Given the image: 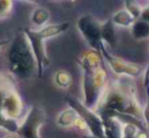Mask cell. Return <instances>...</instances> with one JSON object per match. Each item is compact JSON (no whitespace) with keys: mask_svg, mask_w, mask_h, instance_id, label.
Returning <instances> with one entry per match:
<instances>
[{"mask_svg":"<svg viewBox=\"0 0 149 138\" xmlns=\"http://www.w3.org/2000/svg\"><path fill=\"white\" fill-rule=\"evenodd\" d=\"M78 61L83 70V104L94 111L105 89L107 80V73L102 65L101 54L95 50H90L82 54Z\"/></svg>","mask_w":149,"mask_h":138,"instance_id":"1","label":"cell"},{"mask_svg":"<svg viewBox=\"0 0 149 138\" xmlns=\"http://www.w3.org/2000/svg\"><path fill=\"white\" fill-rule=\"evenodd\" d=\"M8 66L10 72L21 79H29L37 72L38 67L34 52L24 33L13 40L8 50Z\"/></svg>","mask_w":149,"mask_h":138,"instance_id":"2","label":"cell"},{"mask_svg":"<svg viewBox=\"0 0 149 138\" xmlns=\"http://www.w3.org/2000/svg\"><path fill=\"white\" fill-rule=\"evenodd\" d=\"M68 27H70V23L65 21V23H61L45 25L38 31H34V30L28 29V27H25L23 30V33L27 37L34 52V55H35L38 67V76L40 78L43 76L44 68L49 65V58L46 54L44 41L49 38L60 35L61 33L65 32L68 29Z\"/></svg>","mask_w":149,"mask_h":138,"instance_id":"3","label":"cell"},{"mask_svg":"<svg viewBox=\"0 0 149 138\" xmlns=\"http://www.w3.org/2000/svg\"><path fill=\"white\" fill-rule=\"evenodd\" d=\"M66 103L70 108L77 112L78 115L83 118L88 126V130L90 131V135H93L97 138H106L104 133V126L101 118L97 113L93 110L87 108L83 103L79 100L74 99L72 97H66Z\"/></svg>","mask_w":149,"mask_h":138,"instance_id":"4","label":"cell"},{"mask_svg":"<svg viewBox=\"0 0 149 138\" xmlns=\"http://www.w3.org/2000/svg\"><path fill=\"white\" fill-rule=\"evenodd\" d=\"M101 25L102 23L89 14L83 15L77 21V27L81 35L92 49L98 52H100V45L102 43Z\"/></svg>","mask_w":149,"mask_h":138,"instance_id":"5","label":"cell"},{"mask_svg":"<svg viewBox=\"0 0 149 138\" xmlns=\"http://www.w3.org/2000/svg\"><path fill=\"white\" fill-rule=\"evenodd\" d=\"M46 120V113L43 109L32 107L25 116L23 123L19 125L17 135L21 138H41L39 129Z\"/></svg>","mask_w":149,"mask_h":138,"instance_id":"6","label":"cell"},{"mask_svg":"<svg viewBox=\"0 0 149 138\" xmlns=\"http://www.w3.org/2000/svg\"><path fill=\"white\" fill-rule=\"evenodd\" d=\"M100 54L106 60V63L116 75L125 77H138L142 73V68L139 65L126 61L120 57L110 54L102 42L100 45Z\"/></svg>","mask_w":149,"mask_h":138,"instance_id":"7","label":"cell"},{"mask_svg":"<svg viewBox=\"0 0 149 138\" xmlns=\"http://www.w3.org/2000/svg\"><path fill=\"white\" fill-rule=\"evenodd\" d=\"M2 112L10 119L17 120L23 114L24 106L19 95L15 91H7L2 103Z\"/></svg>","mask_w":149,"mask_h":138,"instance_id":"8","label":"cell"},{"mask_svg":"<svg viewBox=\"0 0 149 138\" xmlns=\"http://www.w3.org/2000/svg\"><path fill=\"white\" fill-rule=\"evenodd\" d=\"M101 39L104 44L114 47L116 45V34L111 19H107L101 25Z\"/></svg>","mask_w":149,"mask_h":138,"instance_id":"9","label":"cell"},{"mask_svg":"<svg viewBox=\"0 0 149 138\" xmlns=\"http://www.w3.org/2000/svg\"><path fill=\"white\" fill-rule=\"evenodd\" d=\"M111 21L114 25H118V27H131L134 25L136 19L132 16V14L126 8H123L118 10L112 15Z\"/></svg>","mask_w":149,"mask_h":138,"instance_id":"10","label":"cell"},{"mask_svg":"<svg viewBox=\"0 0 149 138\" xmlns=\"http://www.w3.org/2000/svg\"><path fill=\"white\" fill-rule=\"evenodd\" d=\"M131 35L135 40H146L149 38V23L143 19H138L131 27Z\"/></svg>","mask_w":149,"mask_h":138,"instance_id":"11","label":"cell"},{"mask_svg":"<svg viewBox=\"0 0 149 138\" xmlns=\"http://www.w3.org/2000/svg\"><path fill=\"white\" fill-rule=\"evenodd\" d=\"M78 113L74 111L72 108H68L60 112V114L57 117V125L60 127H72L74 126V123L78 117Z\"/></svg>","mask_w":149,"mask_h":138,"instance_id":"12","label":"cell"},{"mask_svg":"<svg viewBox=\"0 0 149 138\" xmlns=\"http://www.w3.org/2000/svg\"><path fill=\"white\" fill-rule=\"evenodd\" d=\"M50 19V12L44 7H38L33 11L32 14V21L35 23L36 25L40 27H45L47 21Z\"/></svg>","mask_w":149,"mask_h":138,"instance_id":"13","label":"cell"},{"mask_svg":"<svg viewBox=\"0 0 149 138\" xmlns=\"http://www.w3.org/2000/svg\"><path fill=\"white\" fill-rule=\"evenodd\" d=\"M0 128H4L5 130L9 131L10 133L17 134L19 129V125L17 122V120L8 118L3 113L2 110L0 109Z\"/></svg>","mask_w":149,"mask_h":138,"instance_id":"14","label":"cell"},{"mask_svg":"<svg viewBox=\"0 0 149 138\" xmlns=\"http://www.w3.org/2000/svg\"><path fill=\"white\" fill-rule=\"evenodd\" d=\"M54 81H55V84L58 87L65 89V87H70V83H72V75L66 70L60 69L54 74Z\"/></svg>","mask_w":149,"mask_h":138,"instance_id":"15","label":"cell"},{"mask_svg":"<svg viewBox=\"0 0 149 138\" xmlns=\"http://www.w3.org/2000/svg\"><path fill=\"white\" fill-rule=\"evenodd\" d=\"M144 7L142 6L138 1H133V0H128L125 2V8L132 14V16L134 17L136 21L140 19L142 12L144 10Z\"/></svg>","mask_w":149,"mask_h":138,"instance_id":"16","label":"cell"},{"mask_svg":"<svg viewBox=\"0 0 149 138\" xmlns=\"http://www.w3.org/2000/svg\"><path fill=\"white\" fill-rule=\"evenodd\" d=\"M139 131V128L133 124H124L122 138H137Z\"/></svg>","mask_w":149,"mask_h":138,"instance_id":"17","label":"cell"},{"mask_svg":"<svg viewBox=\"0 0 149 138\" xmlns=\"http://www.w3.org/2000/svg\"><path fill=\"white\" fill-rule=\"evenodd\" d=\"M11 8H13V1L0 0V19L7 16L10 13Z\"/></svg>","mask_w":149,"mask_h":138,"instance_id":"18","label":"cell"},{"mask_svg":"<svg viewBox=\"0 0 149 138\" xmlns=\"http://www.w3.org/2000/svg\"><path fill=\"white\" fill-rule=\"evenodd\" d=\"M147 91V101L145 104L144 108L142 110V114H143V121H144L145 125H146L147 129L149 127V89H146Z\"/></svg>","mask_w":149,"mask_h":138,"instance_id":"19","label":"cell"},{"mask_svg":"<svg viewBox=\"0 0 149 138\" xmlns=\"http://www.w3.org/2000/svg\"><path fill=\"white\" fill-rule=\"evenodd\" d=\"M74 126L80 130H87L88 129V126H87V124H86V122L84 121L83 118H81L80 116L77 117V119H76V121H74Z\"/></svg>","mask_w":149,"mask_h":138,"instance_id":"20","label":"cell"},{"mask_svg":"<svg viewBox=\"0 0 149 138\" xmlns=\"http://www.w3.org/2000/svg\"><path fill=\"white\" fill-rule=\"evenodd\" d=\"M143 85L146 89H149V65L145 68L143 73Z\"/></svg>","mask_w":149,"mask_h":138,"instance_id":"21","label":"cell"},{"mask_svg":"<svg viewBox=\"0 0 149 138\" xmlns=\"http://www.w3.org/2000/svg\"><path fill=\"white\" fill-rule=\"evenodd\" d=\"M140 19L147 21V23H149V5H146V6L144 7V10H143L142 15H141Z\"/></svg>","mask_w":149,"mask_h":138,"instance_id":"22","label":"cell"},{"mask_svg":"<svg viewBox=\"0 0 149 138\" xmlns=\"http://www.w3.org/2000/svg\"><path fill=\"white\" fill-rule=\"evenodd\" d=\"M148 132L147 131H139L138 135H137V138H148Z\"/></svg>","mask_w":149,"mask_h":138,"instance_id":"23","label":"cell"},{"mask_svg":"<svg viewBox=\"0 0 149 138\" xmlns=\"http://www.w3.org/2000/svg\"><path fill=\"white\" fill-rule=\"evenodd\" d=\"M5 93H6V91H3L2 89H0V109L2 108V103H3V99H4Z\"/></svg>","mask_w":149,"mask_h":138,"instance_id":"24","label":"cell"},{"mask_svg":"<svg viewBox=\"0 0 149 138\" xmlns=\"http://www.w3.org/2000/svg\"><path fill=\"white\" fill-rule=\"evenodd\" d=\"M83 138H97V137H95V136H93V135H85V136H83Z\"/></svg>","mask_w":149,"mask_h":138,"instance_id":"25","label":"cell"},{"mask_svg":"<svg viewBox=\"0 0 149 138\" xmlns=\"http://www.w3.org/2000/svg\"><path fill=\"white\" fill-rule=\"evenodd\" d=\"M3 138H15V136H13V135H6V136H4Z\"/></svg>","mask_w":149,"mask_h":138,"instance_id":"26","label":"cell"},{"mask_svg":"<svg viewBox=\"0 0 149 138\" xmlns=\"http://www.w3.org/2000/svg\"><path fill=\"white\" fill-rule=\"evenodd\" d=\"M6 43V42H0V48H1V46H3L4 44Z\"/></svg>","mask_w":149,"mask_h":138,"instance_id":"27","label":"cell"},{"mask_svg":"<svg viewBox=\"0 0 149 138\" xmlns=\"http://www.w3.org/2000/svg\"><path fill=\"white\" fill-rule=\"evenodd\" d=\"M148 134H149V127H148Z\"/></svg>","mask_w":149,"mask_h":138,"instance_id":"28","label":"cell"}]
</instances>
